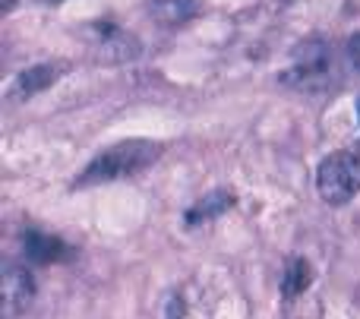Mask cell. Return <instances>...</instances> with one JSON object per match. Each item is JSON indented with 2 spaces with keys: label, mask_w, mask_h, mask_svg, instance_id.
<instances>
[{
  "label": "cell",
  "mask_w": 360,
  "mask_h": 319,
  "mask_svg": "<svg viewBox=\"0 0 360 319\" xmlns=\"http://www.w3.org/2000/svg\"><path fill=\"white\" fill-rule=\"evenodd\" d=\"M35 301V278L29 269H19L10 266L4 272V282H0V304H4V319H16L19 313L32 307Z\"/></svg>",
  "instance_id": "4"
},
{
  "label": "cell",
  "mask_w": 360,
  "mask_h": 319,
  "mask_svg": "<svg viewBox=\"0 0 360 319\" xmlns=\"http://www.w3.org/2000/svg\"><path fill=\"white\" fill-rule=\"evenodd\" d=\"M149 13L162 25H186L202 13V0H152Z\"/></svg>",
  "instance_id": "6"
},
{
  "label": "cell",
  "mask_w": 360,
  "mask_h": 319,
  "mask_svg": "<svg viewBox=\"0 0 360 319\" xmlns=\"http://www.w3.org/2000/svg\"><path fill=\"white\" fill-rule=\"evenodd\" d=\"M162 152H165V145L152 143V139H124V143H114L111 149H105L98 158H92L86 164V171L76 177L73 187H98V183L133 177L139 171L152 168L162 158Z\"/></svg>",
  "instance_id": "1"
},
{
  "label": "cell",
  "mask_w": 360,
  "mask_h": 319,
  "mask_svg": "<svg viewBox=\"0 0 360 319\" xmlns=\"http://www.w3.org/2000/svg\"><path fill=\"white\" fill-rule=\"evenodd\" d=\"M67 73V63L51 60V63H35V67H25L22 73L13 79L10 86V98H32V95L44 92L48 86H54L60 76Z\"/></svg>",
  "instance_id": "5"
},
{
  "label": "cell",
  "mask_w": 360,
  "mask_h": 319,
  "mask_svg": "<svg viewBox=\"0 0 360 319\" xmlns=\"http://www.w3.org/2000/svg\"><path fill=\"white\" fill-rule=\"evenodd\" d=\"M86 38H89V44L95 48V54H98L101 60L124 63V60H136L139 57L136 35H130L127 29H120V25H114V22L86 25Z\"/></svg>",
  "instance_id": "3"
},
{
  "label": "cell",
  "mask_w": 360,
  "mask_h": 319,
  "mask_svg": "<svg viewBox=\"0 0 360 319\" xmlns=\"http://www.w3.org/2000/svg\"><path fill=\"white\" fill-rule=\"evenodd\" d=\"M310 282H313V269H310V263H307L304 256L288 259L285 275H281V291H285V297H297V294H304V291L310 288Z\"/></svg>",
  "instance_id": "9"
},
{
  "label": "cell",
  "mask_w": 360,
  "mask_h": 319,
  "mask_svg": "<svg viewBox=\"0 0 360 319\" xmlns=\"http://www.w3.org/2000/svg\"><path fill=\"white\" fill-rule=\"evenodd\" d=\"M354 152H357V155H360V143H357V149H354Z\"/></svg>",
  "instance_id": "11"
},
{
  "label": "cell",
  "mask_w": 360,
  "mask_h": 319,
  "mask_svg": "<svg viewBox=\"0 0 360 319\" xmlns=\"http://www.w3.org/2000/svg\"><path fill=\"white\" fill-rule=\"evenodd\" d=\"M316 190L329 206H345L360 193V155L332 152L316 168Z\"/></svg>",
  "instance_id": "2"
},
{
  "label": "cell",
  "mask_w": 360,
  "mask_h": 319,
  "mask_svg": "<svg viewBox=\"0 0 360 319\" xmlns=\"http://www.w3.org/2000/svg\"><path fill=\"white\" fill-rule=\"evenodd\" d=\"M348 57H351V63L360 70V32L348 38Z\"/></svg>",
  "instance_id": "10"
},
{
  "label": "cell",
  "mask_w": 360,
  "mask_h": 319,
  "mask_svg": "<svg viewBox=\"0 0 360 319\" xmlns=\"http://www.w3.org/2000/svg\"><path fill=\"white\" fill-rule=\"evenodd\" d=\"M22 250L32 263H60V259L70 256L67 244L60 237H51V234H38V231H29L22 237Z\"/></svg>",
  "instance_id": "7"
},
{
  "label": "cell",
  "mask_w": 360,
  "mask_h": 319,
  "mask_svg": "<svg viewBox=\"0 0 360 319\" xmlns=\"http://www.w3.org/2000/svg\"><path fill=\"white\" fill-rule=\"evenodd\" d=\"M231 206H234V193H231V190H212V193H205L202 200L186 212V225H202V221H212V219H218V215L228 212Z\"/></svg>",
  "instance_id": "8"
}]
</instances>
